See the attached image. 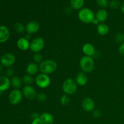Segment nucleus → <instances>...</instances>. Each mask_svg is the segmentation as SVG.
<instances>
[{"instance_id": "obj_23", "label": "nucleus", "mask_w": 124, "mask_h": 124, "mask_svg": "<svg viewBox=\"0 0 124 124\" xmlns=\"http://www.w3.org/2000/svg\"><path fill=\"white\" fill-rule=\"evenodd\" d=\"M22 80H23V82L25 84H26V85H30L34 82V79L32 77V76L28 75V74L24 75L23 77V78H22Z\"/></svg>"}, {"instance_id": "obj_15", "label": "nucleus", "mask_w": 124, "mask_h": 124, "mask_svg": "<svg viewBox=\"0 0 124 124\" xmlns=\"http://www.w3.org/2000/svg\"><path fill=\"white\" fill-rule=\"evenodd\" d=\"M30 42L25 38H20L17 41V46L21 50L26 51L30 48Z\"/></svg>"}, {"instance_id": "obj_40", "label": "nucleus", "mask_w": 124, "mask_h": 124, "mask_svg": "<svg viewBox=\"0 0 124 124\" xmlns=\"http://www.w3.org/2000/svg\"><path fill=\"white\" fill-rule=\"evenodd\" d=\"M2 93V92L1 90H0V95H1V94Z\"/></svg>"}, {"instance_id": "obj_30", "label": "nucleus", "mask_w": 124, "mask_h": 124, "mask_svg": "<svg viewBox=\"0 0 124 124\" xmlns=\"http://www.w3.org/2000/svg\"><path fill=\"white\" fill-rule=\"evenodd\" d=\"M37 98L38 99V101H39L40 102H45L47 99V96L46 95L45 93H39L37 95Z\"/></svg>"}, {"instance_id": "obj_25", "label": "nucleus", "mask_w": 124, "mask_h": 124, "mask_svg": "<svg viewBox=\"0 0 124 124\" xmlns=\"http://www.w3.org/2000/svg\"><path fill=\"white\" fill-rule=\"evenodd\" d=\"M33 60L36 64H41L43 61V56L39 53H35L33 55Z\"/></svg>"}, {"instance_id": "obj_38", "label": "nucleus", "mask_w": 124, "mask_h": 124, "mask_svg": "<svg viewBox=\"0 0 124 124\" xmlns=\"http://www.w3.org/2000/svg\"><path fill=\"white\" fill-rule=\"evenodd\" d=\"M121 10H122V12L124 15V2L122 4V6H121Z\"/></svg>"}, {"instance_id": "obj_26", "label": "nucleus", "mask_w": 124, "mask_h": 124, "mask_svg": "<svg viewBox=\"0 0 124 124\" xmlns=\"http://www.w3.org/2000/svg\"><path fill=\"white\" fill-rule=\"evenodd\" d=\"M59 101H60L61 104L63 106H65V105H68L70 102V98L68 96V95L67 94H64L61 96L60 99H59Z\"/></svg>"}, {"instance_id": "obj_33", "label": "nucleus", "mask_w": 124, "mask_h": 124, "mask_svg": "<svg viewBox=\"0 0 124 124\" xmlns=\"http://www.w3.org/2000/svg\"><path fill=\"white\" fill-rule=\"evenodd\" d=\"M118 51L120 54L124 56V42L122 44H121V45L119 47Z\"/></svg>"}, {"instance_id": "obj_24", "label": "nucleus", "mask_w": 124, "mask_h": 124, "mask_svg": "<svg viewBox=\"0 0 124 124\" xmlns=\"http://www.w3.org/2000/svg\"><path fill=\"white\" fill-rule=\"evenodd\" d=\"M15 29L18 33L22 34L25 31V27L21 23H16L15 24Z\"/></svg>"}, {"instance_id": "obj_32", "label": "nucleus", "mask_w": 124, "mask_h": 124, "mask_svg": "<svg viewBox=\"0 0 124 124\" xmlns=\"http://www.w3.org/2000/svg\"><path fill=\"white\" fill-rule=\"evenodd\" d=\"M13 74H14V70L12 69H11V68H8L6 70V76L7 77H13Z\"/></svg>"}, {"instance_id": "obj_12", "label": "nucleus", "mask_w": 124, "mask_h": 124, "mask_svg": "<svg viewBox=\"0 0 124 124\" xmlns=\"http://www.w3.org/2000/svg\"><path fill=\"white\" fill-rule=\"evenodd\" d=\"M11 85L9 78L4 75H0V90L2 92L7 90Z\"/></svg>"}, {"instance_id": "obj_18", "label": "nucleus", "mask_w": 124, "mask_h": 124, "mask_svg": "<svg viewBox=\"0 0 124 124\" xmlns=\"http://www.w3.org/2000/svg\"><path fill=\"white\" fill-rule=\"evenodd\" d=\"M108 14L107 11L105 9H101L97 12L95 15V18L98 20L100 23H103L107 19Z\"/></svg>"}, {"instance_id": "obj_20", "label": "nucleus", "mask_w": 124, "mask_h": 124, "mask_svg": "<svg viewBox=\"0 0 124 124\" xmlns=\"http://www.w3.org/2000/svg\"><path fill=\"white\" fill-rule=\"evenodd\" d=\"M40 119L44 124H53L54 122V117L52 114L49 113H44L40 116Z\"/></svg>"}, {"instance_id": "obj_2", "label": "nucleus", "mask_w": 124, "mask_h": 124, "mask_svg": "<svg viewBox=\"0 0 124 124\" xmlns=\"http://www.w3.org/2000/svg\"><path fill=\"white\" fill-rule=\"evenodd\" d=\"M79 65L83 72L89 73L94 70V61L92 57L84 56L80 59Z\"/></svg>"}, {"instance_id": "obj_9", "label": "nucleus", "mask_w": 124, "mask_h": 124, "mask_svg": "<svg viewBox=\"0 0 124 124\" xmlns=\"http://www.w3.org/2000/svg\"><path fill=\"white\" fill-rule=\"evenodd\" d=\"M23 96L26 99L32 101L37 98V92L36 90L30 85H25L23 89Z\"/></svg>"}, {"instance_id": "obj_6", "label": "nucleus", "mask_w": 124, "mask_h": 124, "mask_svg": "<svg viewBox=\"0 0 124 124\" xmlns=\"http://www.w3.org/2000/svg\"><path fill=\"white\" fill-rule=\"evenodd\" d=\"M45 41L41 37H37L33 39L30 42V49L34 53H39L44 48Z\"/></svg>"}, {"instance_id": "obj_4", "label": "nucleus", "mask_w": 124, "mask_h": 124, "mask_svg": "<svg viewBox=\"0 0 124 124\" xmlns=\"http://www.w3.org/2000/svg\"><path fill=\"white\" fill-rule=\"evenodd\" d=\"M75 80L68 78L64 81L62 84V90L67 95H71L77 91L78 87Z\"/></svg>"}, {"instance_id": "obj_1", "label": "nucleus", "mask_w": 124, "mask_h": 124, "mask_svg": "<svg viewBox=\"0 0 124 124\" xmlns=\"http://www.w3.org/2000/svg\"><path fill=\"white\" fill-rule=\"evenodd\" d=\"M58 68V64L54 61L51 59L44 60L40 64L39 70L41 73L50 75L53 73Z\"/></svg>"}, {"instance_id": "obj_5", "label": "nucleus", "mask_w": 124, "mask_h": 124, "mask_svg": "<svg viewBox=\"0 0 124 124\" xmlns=\"http://www.w3.org/2000/svg\"><path fill=\"white\" fill-rule=\"evenodd\" d=\"M35 83L40 88H46L50 85L51 79L48 75L40 73L35 78Z\"/></svg>"}, {"instance_id": "obj_22", "label": "nucleus", "mask_w": 124, "mask_h": 124, "mask_svg": "<svg viewBox=\"0 0 124 124\" xmlns=\"http://www.w3.org/2000/svg\"><path fill=\"white\" fill-rule=\"evenodd\" d=\"M23 80L19 76H13L11 79V84L16 89H18L20 88L23 84Z\"/></svg>"}, {"instance_id": "obj_8", "label": "nucleus", "mask_w": 124, "mask_h": 124, "mask_svg": "<svg viewBox=\"0 0 124 124\" xmlns=\"http://www.w3.org/2000/svg\"><path fill=\"white\" fill-rule=\"evenodd\" d=\"M16 61L15 56L11 53H5L1 56L0 61L1 64L6 67H10L15 64Z\"/></svg>"}, {"instance_id": "obj_10", "label": "nucleus", "mask_w": 124, "mask_h": 124, "mask_svg": "<svg viewBox=\"0 0 124 124\" xmlns=\"http://www.w3.org/2000/svg\"><path fill=\"white\" fill-rule=\"evenodd\" d=\"M82 107L84 110L87 112H91L94 110L95 104L92 98H86L82 102Z\"/></svg>"}, {"instance_id": "obj_28", "label": "nucleus", "mask_w": 124, "mask_h": 124, "mask_svg": "<svg viewBox=\"0 0 124 124\" xmlns=\"http://www.w3.org/2000/svg\"><path fill=\"white\" fill-rule=\"evenodd\" d=\"M98 6L102 8H105L109 5L108 0H96Z\"/></svg>"}, {"instance_id": "obj_27", "label": "nucleus", "mask_w": 124, "mask_h": 124, "mask_svg": "<svg viewBox=\"0 0 124 124\" xmlns=\"http://www.w3.org/2000/svg\"><path fill=\"white\" fill-rule=\"evenodd\" d=\"M115 41L120 44H122L124 42V34L122 33H118L115 36Z\"/></svg>"}, {"instance_id": "obj_29", "label": "nucleus", "mask_w": 124, "mask_h": 124, "mask_svg": "<svg viewBox=\"0 0 124 124\" xmlns=\"http://www.w3.org/2000/svg\"><path fill=\"white\" fill-rule=\"evenodd\" d=\"M109 6H110L111 8L116 9L120 6V2L117 0H112L109 2Z\"/></svg>"}, {"instance_id": "obj_3", "label": "nucleus", "mask_w": 124, "mask_h": 124, "mask_svg": "<svg viewBox=\"0 0 124 124\" xmlns=\"http://www.w3.org/2000/svg\"><path fill=\"white\" fill-rule=\"evenodd\" d=\"M78 18L81 22L85 24L92 23L95 18V15L93 10L89 8H82L78 13Z\"/></svg>"}, {"instance_id": "obj_11", "label": "nucleus", "mask_w": 124, "mask_h": 124, "mask_svg": "<svg viewBox=\"0 0 124 124\" xmlns=\"http://www.w3.org/2000/svg\"><path fill=\"white\" fill-rule=\"evenodd\" d=\"M39 24L38 22L34 21L28 23L25 26V31L27 33L31 34V35L37 33L39 30Z\"/></svg>"}, {"instance_id": "obj_13", "label": "nucleus", "mask_w": 124, "mask_h": 124, "mask_svg": "<svg viewBox=\"0 0 124 124\" xmlns=\"http://www.w3.org/2000/svg\"><path fill=\"white\" fill-rule=\"evenodd\" d=\"M82 52L84 53L85 56H94L96 53L95 48L90 43H86L82 47Z\"/></svg>"}, {"instance_id": "obj_34", "label": "nucleus", "mask_w": 124, "mask_h": 124, "mask_svg": "<svg viewBox=\"0 0 124 124\" xmlns=\"http://www.w3.org/2000/svg\"><path fill=\"white\" fill-rule=\"evenodd\" d=\"M40 116H41V115H39V113H38L33 112V113H31V118L33 120V119H36L39 118Z\"/></svg>"}, {"instance_id": "obj_37", "label": "nucleus", "mask_w": 124, "mask_h": 124, "mask_svg": "<svg viewBox=\"0 0 124 124\" xmlns=\"http://www.w3.org/2000/svg\"><path fill=\"white\" fill-rule=\"evenodd\" d=\"M25 38L28 40H30L31 38V34H29V33H27V35H25Z\"/></svg>"}, {"instance_id": "obj_7", "label": "nucleus", "mask_w": 124, "mask_h": 124, "mask_svg": "<svg viewBox=\"0 0 124 124\" xmlns=\"http://www.w3.org/2000/svg\"><path fill=\"white\" fill-rule=\"evenodd\" d=\"M23 97V92L18 89L13 90L9 94V101L12 105H17L21 102Z\"/></svg>"}, {"instance_id": "obj_35", "label": "nucleus", "mask_w": 124, "mask_h": 124, "mask_svg": "<svg viewBox=\"0 0 124 124\" xmlns=\"http://www.w3.org/2000/svg\"><path fill=\"white\" fill-rule=\"evenodd\" d=\"M31 124H44L39 117V118H38V119H36L33 120Z\"/></svg>"}, {"instance_id": "obj_19", "label": "nucleus", "mask_w": 124, "mask_h": 124, "mask_svg": "<svg viewBox=\"0 0 124 124\" xmlns=\"http://www.w3.org/2000/svg\"><path fill=\"white\" fill-rule=\"evenodd\" d=\"M109 31H110L109 26L104 23H100L97 25V32L99 35L105 36L108 33Z\"/></svg>"}, {"instance_id": "obj_21", "label": "nucleus", "mask_w": 124, "mask_h": 124, "mask_svg": "<svg viewBox=\"0 0 124 124\" xmlns=\"http://www.w3.org/2000/svg\"><path fill=\"white\" fill-rule=\"evenodd\" d=\"M84 5V0H70V6L75 10L82 9Z\"/></svg>"}, {"instance_id": "obj_31", "label": "nucleus", "mask_w": 124, "mask_h": 124, "mask_svg": "<svg viewBox=\"0 0 124 124\" xmlns=\"http://www.w3.org/2000/svg\"><path fill=\"white\" fill-rule=\"evenodd\" d=\"M93 116L94 117V118H99L101 116L102 114L101 112L100 111V110H99L98 109H94L93 111Z\"/></svg>"}, {"instance_id": "obj_39", "label": "nucleus", "mask_w": 124, "mask_h": 124, "mask_svg": "<svg viewBox=\"0 0 124 124\" xmlns=\"http://www.w3.org/2000/svg\"><path fill=\"white\" fill-rule=\"evenodd\" d=\"M2 66L1 65H0V73L2 72Z\"/></svg>"}, {"instance_id": "obj_17", "label": "nucleus", "mask_w": 124, "mask_h": 124, "mask_svg": "<svg viewBox=\"0 0 124 124\" xmlns=\"http://www.w3.org/2000/svg\"><path fill=\"white\" fill-rule=\"evenodd\" d=\"M39 67L35 62H31L27 65L26 67V72L28 75L34 76L38 73Z\"/></svg>"}, {"instance_id": "obj_14", "label": "nucleus", "mask_w": 124, "mask_h": 124, "mask_svg": "<svg viewBox=\"0 0 124 124\" xmlns=\"http://www.w3.org/2000/svg\"><path fill=\"white\" fill-rule=\"evenodd\" d=\"M10 37V31L4 25L0 26V43H4Z\"/></svg>"}, {"instance_id": "obj_16", "label": "nucleus", "mask_w": 124, "mask_h": 124, "mask_svg": "<svg viewBox=\"0 0 124 124\" xmlns=\"http://www.w3.org/2000/svg\"><path fill=\"white\" fill-rule=\"evenodd\" d=\"M76 84L80 86H84L88 82V78L85 73L80 72L77 75L75 79Z\"/></svg>"}, {"instance_id": "obj_36", "label": "nucleus", "mask_w": 124, "mask_h": 124, "mask_svg": "<svg viewBox=\"0 0 124 124\" xmlns=\"http://www.w3.org/2000/svg\"><path fill=\"white\" fill-rule=\"evenodd\" d=\"M92 24H93L94 25H98V24H100V23H99V21H98V20L97 19H96V18H94V19H93V22H92Z\"/></svg>"}]
</instances>
